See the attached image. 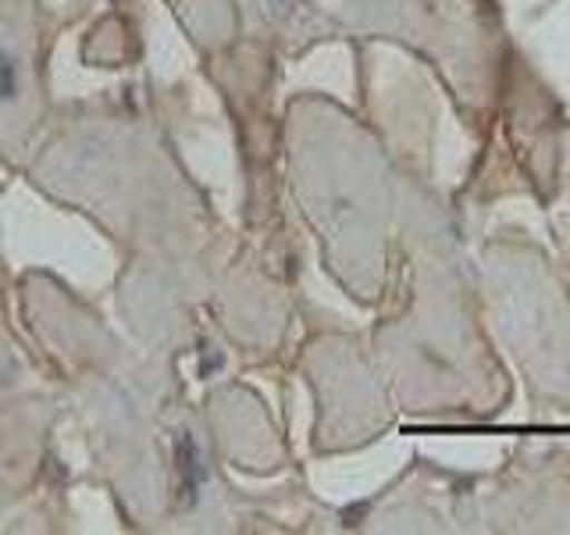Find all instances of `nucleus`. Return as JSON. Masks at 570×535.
I'll list each match as a JSON object with an SVG mask.
<instances>
[{"label":"nucleus","mask_w":570,"mask_h":535,"mask_svg":"<svg viewBox=\"0 0 570 535\" xmlns=\"http://www.w3.org/2000/svg\"><path fill=\"white\" fill-rule=\"evenodd\" d=\"M0 76H4V86H0V97H14V76H11V65L4 61V54H0Z\"/></svg>","instance_id":"nucleus-1"}]
</instances>
